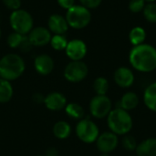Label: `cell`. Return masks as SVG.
I'll return each mask as SVG.
<instances>
[{"instance_id": "obj_17", "label": "cell", "mask_w": 156, "mask_h": 156, "mask_svg": "<svg viewBox=\"0 0 156 156\" xmlns=\"http://www.w3.org/2000/svg\"><path fill=\"white\" fill-rule=\"evenodd\" d=\"M139 104V97L135 92H126L120 101V105L117 108H122L127 112L135 109Z\"/></svg>"}, {"instance_id": "obj_30", "label": "cell", "mask_w": 156, "mask_h": 156, "mask_svg": "<svg viewBox=\"0 0 156 156\" xmlns=\"http://www.w3.org/2000/svg\"><path fill=\"white\" fill-rule=\"evenodd\" d=\"M3 2L7 8L12 9L14 11L18 10L21 6V1L20 0H3Z\"/></svg>"}, {"instance_id": "obj_10", "label": "cell", "mask_w": 156, "mask_h": 156, "mask_svg": "<svg viewBox=\"0 0 156 156\" xmlns=\"http://www.w3.org/2000/svg\"><path fill=\"white\" fill-rule=\"evenodd\" d=\"M66 53L71 60H81L87 53V46L80 39H73L68 42Z\"/></svg>"}, {"instance_id": "obj_28", "label": "cell", "mask_w": 156, "mask_h": 156, "mask_svg": "<svg viewBox=\"0 0 156 156\" xmlns=\"http://www.w3.org/2000/svg\"><path fill=\"white\" fill-rule=\"evenodd\" d=\"M145 6L144 0H131L129 3V9L133 13H139L144 10Z\"/></svg>"}, {"instance_id": "obj_33", "label": "cell", "mask_w": 156, "mask_h": 156, "mask_svg": "<svg viewBox=\"0 0 156 156\" xmlns=\"http://www.w3.org/2000/svg\"><path fill=\"white\" fill-rule=\"evenodd\" d=\"M33 101H34V102H36V103H42V102H44V101H45V97L42 95V94H40V93H36V94H34L33 95Z\"/></svg>"}, {"instance_id": "obj_9", "label": "cell", "mask_w": 156, "mask_h": 156, "mask_svg": "<svg viewBox=\"0 0 156 156\" xmlns=\"http://www.w3.org/2000/svg\"><path fill=\"white\" fill-rule=\"evenodd\" d=\"M119 144L118 135L112 132H105L99 135L96 140V145L98 150L101 154H110L114 151Z\"/></svg>"}, {"instance_id": "obj_19", "label": "cell", "mask_w": 156, "mask_h": 156, "mask_svg": "<svg viewBox=\"0 0 156 156\" xmlns=\"http://www.w3.org/2000/svg\"><path fill=\"white\" fill-rule=\"evenodd\" d=\"M53 133L58 139H66L71 133V127L67 122L59 121L53 126Z\"/></svg>"}, {"instance_id": "obj_39", "label": "cell", "mask_w": 156, "mask_h": 156, "mask_svg": "<svg viewBox=\"0 0 156 156\" xmlns=\"http://www.w3.org/2000/svg\"><path fill=\"white\" fill-rule=\"evenodd\" d=\"M132 156H134V155H132Z\"/></svg>"}, {"instance_id": "obj_26", "label": "cell", "mask_w": 156, "mask_h": 156, "mask_svg": "<svg viewBox=\"0 0 156 156\" xmlns=\"http://www.w3.org/2000/svg\"><path fill=\"white\" fill-rule=\"evenodd\" d=\"M24 36L25 35H21L16 32L11 33L7 37V44L11 48H18L24 38Z\"/></svg>"}, {"instance_id": "obj_11", "label": "cell", "mask_w": 156, "mask_h": 156, "mask_svg": "<svg viewBox=\"0 0 156 156\" xmlns=\"http://www.w3.org/2000/svg\"><path fill=\"white\" fill-rule=\"evenodd\" d=\"M114 81L121 88H129L134 82V74L129 68L121 67L114 72Z\"/></svg>"}, {"instance_id": "obj_22", "label": "cell", "mask_w": 156, "mask_h": 156, "mask_svg": "<svg viewBox=\"0 0 156 156\" xmlns=\"http://www.w3.org/2000/svg\"><path fill=\"white\" fill-rule=\"evenodd\" d=\"M65 110H66V113L68 114V116L74 120L80 121L83 119V117L85 115L84 109L80 104L75 103V102L67 104L65 107Z\"/></svg>"}, {"instance_id": "obj_20", "label": "cell", "mask_w": 156, "mask_h": 156, "mask_svg": "<svg viewBox=\"0 0 156 156\" xmlns=\"http://www.w3.org/2000/svg\"><path fill=\"white\" fill-rule=\"evenodd\" d=\"M13 96V87L11 83L4 79H0V102L5 103Z\"/></svg>"}, {"instance_id": "obj_8", "label": "cell", "mask_w": 156, "mask_h": 156, "mask_svg": "<svg viewBox=\"0 0 156 156\" xmlns=\"http://www.w3.org/2000/svg\"><path fill=\"white\" fill-rule=\"evenodd\" d=\"M88 67L81 60H72L64 70V77L70 82H80L88 75Z\"/></svg>"}, {"instance_id": "obj_3", "label": "cell", "mask_w": 156, "mask_h": 156, "mask_svg": "<svg viewBox=\"0 0 156 156\" xmlns=\"http://www.w3.org/2000/svg\"><path fill=\"white\" fill-rule=\"evenodd\" d=\"M25 70V63L16 54H7L0 59V77L8 81L18 79Z\"/></svg>"}, {"instance_id": "obj_36", "label": "cell", "mask_w": 156, "mask_h": 156, "mask_svg": "<svg viewBox=\"0 0 156 156\" xmlns=\"http://www.w3.org/2000/svg\"><path fill=\"white\" fill-rule=\"evenodd\" d=\"M144 1H147V2H150V3H152V2H154V1H155V0H144Z\"/></svg>"}, {"instance_id": "obj_18", "label": "cell", "mask_w": 156, "mask_h": 156, "mask_svg": "<svg viewBox=\"0 0 156 156\" xmlns=\"http://www.w3.org/2000/svg\"><path fill=\"white\" fill-rule=\"evenodd\" d=\"M144 101L148 109L156 112V81L150 84L144 90Z\"/></svg>"}, {"instance_id": "obj_32", "label": "cell", "mask_w": 156, "mask_h": 156, "mask_svg": "<svg viewBox=\"0 0 156 156\" xmlns=\"http://www.w3.org/2000/svg\"><path fill=\"white\" fill-rule=\"evenodd\" d=\"M58 3L65 9H69L74 5V0H58Z\"/></svg>"}, {"instance_id": "obj_31", "label": "cell", "mask_w": 156, "mask_h": 156, "mask_svg": "<svg viewBox=\"0 0 156 156\" xmlns=\"http://www.w3.org/2000/svg\"><path fill=\"white\" fill-rule=\"evenodd\" d=\"M80 1L81 5L83 6H85L86 8L90 9V8H96V7H98L101 5L102 0H80Z\"/></svg>"}, {"instance_id": "obj_4", "label": "cell", "mask_w": 156, "mask_h": 156, "mask_svg": "<svg viewBox=\"0 0 156 156\" xmlns=\"http://www.w3.org/2000/svg\"><path fill=\"white\" fill-rule=\"evenodd\" d=\"M91 19L90 10L83 5H73L68 9L66 20L73 28L80 29L89 25Z\"/></svg>"}, {"instance_id": "obj_13", "label": "cell", "mask_w": 156, "mask_h": 156, "mask_svg": "<svg viewBox=\"0 0 156 156\" xmlns=\"http://www.w3.org/2000/svg\"><path fill=\"white\" fill-rule=\"evenodd\" d=\"M44 103L50 111H60L66 107L67 99L60 92H51L45 97Z\"/></svg>"}, {"instance_id": "obj_38", "label": "cell", "mask_w": 156, "mask_h": 156, "mask_svg": "<svg viewBox=\"0 0 156 156\" xmlns=\"http://www.w3.org/2000/svg\"><path fill=\"white\" fill-rule=\"evenodd\" d=\"M0 35H1V31H0Z\"/></svg>"}, {"instance_id": "obj_7", "label": "cell", "mask_w": 156, "mask_h": 156, "mask_svg": "<svg viewBox=\"0 0 156 156\" xmlns=\"http://www.w3.org/2000/svg\"><path fill=\"white\" fill-rule=\"evenodd\" d=\"M112 101L106 95H96L90 102V114L97 119H103L112 111Z\"/></svg>"}, {"instance_id": "obj_21", "label": "cell", "mask_w": 156, "mask_h": 156, "mask_svg": "<svg viewBox=\"0 0 156 156\" xmlns=\"http://www.w3.org/2000/svg\"><path fill=\"white\" fill-rule=\"evenodd\" d=\"M145 38H146V32L141 27H135L130 31L129 39L133 46L144 44Z\"/></svg>"}, {"instance_id": "obj_5", "label": "cell", "mask_w": 156, "mask_h": 156, "mask_svg": "<svg viewBox=\"0 0 156 156\" xmlns=\"http://www.w3.org/2000/svg\"><path fill=\"white\" fill-rule=\"evenodd\" d=\"M10 25L15 32L26 35L32 30L33 19L29 13L25 10H16L10 16Z\"/></svg>"}, {"instance_id": "obj_24", "label": "cell", "mask_w": 156, "mask_h": 156, "mask_svg": "<svg viewBox=\"0 0 156 156\" xmlns=\"http://www.w3.org/2000/svg\"><path fill=\"white\" fill-rule=\"evenodd\" d=\"M50 43L54 49L62 50L66 48L68 45V40L63 35H55L51 37Z\"/></svg>"}, {"instance_id": "obj_6", "label": "cell", "mask_w": 156, "mask_h": 156, "mask_svg": "<svg viewBox=\"0 0 156 156\" xmlns=\"http://www.w3.org/2000/svg\"><path fill=\"white\" fill-rule=\"evenodd\" d=\"M76 134L83 143L92 144L98 139L100 131L94 122L89 119H82L76 126Z\"/></svg>"}, {"instance_id": "obj_35", "label": "cell", "mask_w": 156, "mask_h": 156, "mask_svg": "<svg viewBox=\"0 0 156 156\" xmlns=\"http://www.w3.org/2000/svg\"><path fill=\"white\" fill-rule=\"evenodd\" d=\"M101 156H110V155H109V154H102Z\"/></svg>"}, {"instance_id": "obj_37", "label": "cell", "mask_w": 156, "mask_h": 156, "mask_svg": "<svg viewBox=\"0 0 156 156\" xmlns=\"http://www.w3.org/2000/svg\"><path fill=\"white\" fill-rule=\"evenodd\" d=\"M37 156H43V155H37Z\"/></svg>"}, {"instance_id": "obj_12", "label": "cell", "mask_w": 156, "mask_h": 156, "mask_svg": "<svg viewBox=\"0 0 156 156\" xmlns=\"http://www.w3.org/2000/svg\"><path fill=\"white\" fill-rule=\"evenodd\" d=\"M28 37L32 45L37 46V47L45 46L48 43H49L51 40L50 32L47 28H44L41 27L32 29L29 33Z\"/></svg>"}, {"instance_id": "obj_23", "label": "cell", "mask_w": 156, "mask_h": 156, "mask_svg": "<svg viewBox=\"0 0 156 156\" xmlns=\"http://www.w3.org/2000/svg\"><path fill=\"white\" fill-rule=\"evenodd\" d=\"M93 89L97 95H106L109 90V82L103 77H99L93 83Z\"/></svg>"}, {"instance_id": "obj_15", "label": "cell", "mask_w": 156, "mask_h": 156, "mask_svg": "<svg viewBox=\"0 0 156 156\" xmlns=\"http://www.w3.org/2000/svg\"><path fill=\"white\" fill-rule=\"evenodd\" d=\"M68 22L60 15H52L48 19V27L56 35H63L68 30Z\"/></svg>"}, {"instance_id": "obj_27", "label": "cell", "mask_w": 156, "mask_h": 156, "mask_svg": "<svg viewBox=\"0 0 156 156\" xmlns=\"http://www.w3.org/2000/svg\"><path fill=\"white\" fill-rule=\"evenodd\" d=\"M137 145L136 139L132 135H125L122 139V146L127 151H135Z\"/></svg>"}, {"instance_id": "obj_14", "label": "cell", "mask_w": 156, "mask_h": 156, "mask_svg": "<svg viewBox=\"0 0 156 156\" xmlns=\"http://www.w3.org/2000/svg\"><path fill=\"white\" fill-rule=\"evenodd\" d=\"M34 66L36 70L40 74V75H48L51 73V71L54 69V61L53 59L46 54H42L37 56L35 58L34 61Z\"/></svg>"}, {"instance_id": "obj_16", "label": "cell", "mask_w": 156, "mask_h": 156, "mask_svg": "<svg viewBox=\"0 0 156 156\" xmlns=\"http://www.w3.org/2000/svg\"><path fill=\"white\" fill-rule=\"evenodd\" d=\"M136 156H156V138H148L136 147Z\"/></svg>"}, {"instance_id": "obj_25", "label": "cell", "mask_w": 156, "mask_h": 156, "mask_svg": "<svg viewBox=\"0 0 156 156\" xmlns=\"http://www.w3.org/2000/svg\"><path fill=\"white\" fill-rule=\"evenodd\" d=\"M144 16L145 19L151 23H156V4L154 2L147 4L144 10Z\"/></svg>"}, {"instance_id": "obj_1", "label": "cell", "mask_w": 156, "mask_h": 156, "mask_svg": "<svg viewBox=\"0 0 156 156\" xmlns=\"http://www.w3.org/2000/svg\"><path fill=\"white\" fill-rule=\"evenodd\" d=\"M129 59L136 70L151 72L156 69V48L148 44L134 46L130 52Z\"/></svg>"}, {"instance_id": "obj_34", "label": "cell", "mask_w": 156, "mask_h": 156, "mask_svg": "<svg viewBox=\"0 0 156 156\" xmlns=\"http://www.w3.org/2000/svg\"><path fill=\"white\" fill-rule=\"evenodd\" d=\"M46 156H58V152L56 148H49L46 152Z\"/></svg>"}, {"instance_id": "obj_2", "label": "cell", "mask_w": 156, "mask_h": 156, "mask_svg": "<svg viewBox=\"0 0 156 156\" xmlns=\"http://www.w3.org/2000/svg\"><path fill=\"white\" fill-rule=\"evenodd\" d=\"M107 123L111 132L117 135H126L133 124L130 113L122 108H115L111 111L107 116Z\"/></svg>"}, {"instance_id": "obj_29", "label": "cell", "mask_w": 156, "mask_h": 156, "mask_svg": "<svg viewBox=\"0 0 156 156\" xmlns=\"http://www.w3.org/2000/svg\"><path fill=\"white\" fill-rule=\"evenodd\" d=\"M32 47H33V45H32L31 41L29 40V37L27 36H24V38L18 48L22 52H28L31 50Z\"/></svg>"}]
</instances>
